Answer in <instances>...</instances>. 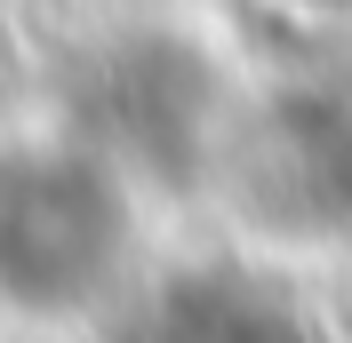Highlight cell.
<instances>
[{"label":"cell","instance_id":"cell-3","mask_svg":"<svg viewBox=\"0 0 352 343\" xmlns=\"http://www.w3.org/2000/svg\"><path fill=\"white\" fill-rule=\"evenodd\" d=\"M112 343H336L305 303L232 263H200V272L160 279L153 296L120 311Z\"/></svg>","mask_w":352,"mask_h":343},{"label":"cell","instance_id":"cell-2","mask_svg":"<svg viewBox=\"0 0 352 343\" xmlns=\"http://www.w3.org/2000/svg\"><path fill=\"white\" fill-rule=\"evenodd\" d=\"M241 184L272 215L305 224L312 239H344L352 248V64L296 80L272 96L248 136Z\"/></svg>","mask_w":352,"mask_h":343},{"label":"cell","instance_id":"cell-1","mask_svg":"<svg viewBox=\"0 0 352 343\" xmlns=\"http://www.w3.org/2000/svg\"><path fill=\"white\" fill-rule=\"evenodd\" d=\"M136 256L129 168L88 136L0 152V311L32 327L88 320L120 296Z\"/></svg>","mask_w":352,"mask_h":343}]
</instances>
